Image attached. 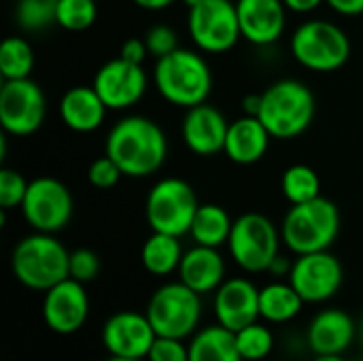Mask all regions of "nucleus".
Wrapping results in <instances>:
<instances>
[{
	"mask_svg": "<svg viewBox=\"0 0 363 361\" xmlns=\"http://www.w3.org/2000/svg\"><path fill=\"white\" fill-rule=\"evenodd\" d=\"M313 361H347L342 355H315Z\"/></svg>",
	"mask_w": 363,
	"mask_h": 361,
	"instance_id": "obj_44",
	"label": "nucleus"
},
{
	"mask_svg": "<svg viewBox=\"0 0 363 361\" xmlns=\"http://www.w3.org/2000/svg\"><path fill=\"white\" fill-rule=\"evenodd\" d=\"M19 209L32 230L55 234L70 223L74 204L70 189L62 181L38 177L28 183V191Z\"/></svg>",
	"mask_w": 363,
	"mask_h": 361,
	"instance_id": "obj_11",
	"label": "nucleus"
},
{
	"mask_svg": "<svg viewBox=\"0 0 363 361\" xmlns=\"http://www.w3.org/2000/svg\"><path fill=\"white\" fill-rule=\"evenodd\" d=\"M357 328L349 313L340 309L321 311L308 326L306 340L315 355H342L355 340Z\"/></svg>",
	"mask_w": 363,
	"mask_h": 361,
	"instance_id": "obj_20",
	"label": "nucleus"
},
{
	"mask_svg": "<svg viewBox=\"0 0 363 361\" xmlns=\"http://www.w3.org/2000/svg\"><path fill=\"white\" fill-rule=\"evenodd\" d=\"M257 117L272 138L291 140L308 130L315 117L313 91L296 79H281L262 94Z\"/></svg>",
	"mask_w": 363,
	"mask_h": 361,
	"instance_id": "obj_4",
	"label": "nucleus"
},
{
	"mask_svg": "<svg viewBox=\"0 0 363 361\" xmlns=\"http://www.w3.org/2000/svg\"><path fill=\"white\" fill-rule=\"evenodd\" d=\"M359 361H363V360H359Z\"/></svg>",
	"mask_w": 363,
	"mask_h": 361,
	"instance_id": "obj_48",
	"label": "nucleus"
},
{
	"mask_svg": "<svg viewBox=\"0 0 363 361\" xmlns=\"http://www.w3.org/2000/svg\"><path fill=\"white\" fill-rule=\"evenodd\" d=\"M291 266H294V264H289V260H287V257H283V255L279 253V255L274 257V262L270 264L268 272H272L274 277H289Z\"/></svg>",
	"mask_w": 363,
	"mask_h": 361,
	"instance_id": "obj_41",
	"label": "nucleus"
},
{
	"mask_svg": "<svg viewBox=\"0 0 363 361\" xmlns=\"http://www.w3.org/2000/svg\"><path fill=\"white\" fill-rule=\"evenodd\" d=\"M187 28L191 40L204 53H225L242 38L238 9L232 0H202L189 9Z\"/></svg>",
	"mask_w": 363,
	"mask_h": 361,
	"instance_id": "obj_10",
	"label": "nucleus"
},
{
	"mask_svg": "<svg viewBox=\"0 0 363 361\" xmlns=\"http://www.w3.org/2000/svg\"><path fill=\"white\" fill-rule=\"evenodd\" d=\"M287 11H294V13H311L315 9H319L325 0H283Z\"/></svg>",
	"mask_w": 363,
	"mask_h": 361,
	"instance_id": "obj_40",
	"label": "nucleus"
},
{
	"mask_svg": "<svg viewBox=\"0 0 363 361\" xmlns=\"http://www.w3.org/2000/svg\"><path fill=\"white\" fill-rule=\"evenodd\" d=\"M198 206L200 202L196 198L194 187L183 179L168 177L157 181L149 191L145 215L153 232L172 234L181 238L189 234Z\"/></svg>",
	"mask_w": 363,
	"mask_h": 361,
	"instance_id": "obj_7",
	"label": "nucleus"
},
{
	"mask_svg": "<svg viewBox=\"0 0 363 361\" xmlns=\"http://www.w3.org/2000/svg\"><path fill=\"white\" fill-rule=\"evenodd\" d=\"M342 264L330 251L298 255L289 272V283L308 304H319L334 298L342 287Z\"/></svg>",
	"mask_w": 363,
	"mask_h": 361,
	"instance_id": "obj_13",
	"label": "nucleus"
},
{
	"mask_svg": "<svg viewBox=\"0 0 363 361\" xmlns=\"http://www.w3.org/2000/svg\"><path fill=\"white\" fill-rule=\"evenodd\" d=\"M100 274V257L91 249H77L70 253V279L89 283Z\"/></svg>",
	"mask_w": 363,
	"mask_h": 361,
	"instance_id": "obj_35",
	"label": "nucleus"
},
{
	"mask_svg": "<svg viewBox=\"0 0 363 361\" xmlns=\"http://www.w3.org/2000/svg\"><path fill=\"white\" fill-rule=\"evenodd\" d=\"M179 281H183L200 296L217 291L225 281V260L219 249L196 245L194 249L183 253L179 266Z\"/></svg>",
	"mask_w": 363,
	"mask_h": 361,
	"instance_id": "obj_21",
	"label": "nucleus"
},
{
	"mask_svg": "<svg viewBox=\"0 0 363 361\" xmlns=\"http://www.w3.org/2000/svg\"><path fill=\"white\" fill-rule=\"evenodd\" d=\"M357 338H359V343H362L363 347V319L362 323H359V328H357Z\"/></svg>",
	"mask_w": 363,
	"mask_h": 361,
	"instance_id": "obj_46",
	"label": "nucleus"
},
{
	"mask_svg": "<svg viewBox=\"0 0 363 361\" xmlns=\"http://www.w3.org/2000/svg\"><path fill=\"white\" fill-rule=\"evenodd\" d=\"M336 13L353 17V15H362L363 13V0H325Z\"/></svg>",
	"mask_w": 363,
	"mask_h": 361,
	"instance_id": "obj_39",
	"label": "nucleus"
},
{
	"mask_svg": "<svg viewBox=\"0 0 363 361\" xmlns=\"http://www.w3.org/2000/svg\"><path fill=\"white\" fill-rule=\"evenodd\" d=\"M217 321L238 332L259 319V289L249 279H230L215 291Z\"/></svg>",
	"mask_w": 363,
	"mask_h": 361,
	"instance_id": "obj_19",
	"label": "nucleus"
},
{
	"mask_svg": "<svg viewBox=\"0 0 363 361\" xmlns=\"http://www.w3.org/2000/svg\"><path fill=\"white\" fill-rule=\"evenodd\" d=\"M281 191L291 204H302L321 196V179L306 164H294L283 172Z\"/></svg>",
	"mask_w": 363,
	"mask_h": 361,
	"instance_id": "obj_29",
	"label": "nucleus"
},
{
	"mask_svg": "<svg viewBox=\"0 0 363 361\" xmlns=\"http://www.w3.org/2000/svg\"><path fill=\"white\" fill-rule=\"evenodd\" d=\"M34 49L21 36H6L0 45V74L4 81L30 79L34 70Z\"/></svg>",
	"mask_w": 363,
	"mask_h": 361,
	"instance_id": "obj_28",
	"label": "nucleus"
},
{
	"mask_svg": "<svg viewBox=\"0 0 363 361\" xmlns=\"http://www.w3.org/2000/svg\"><path fill=\"white\" fill-rule=\"evenodd\" d=\"M189 361H242L236 334L221 323L200 330L189 343Z\"/></svg>",
	"mask_w": 363,
	"mask_h": 361,
	"instance_id": "obj_24",
	"label": "nucleus"
},
{
	"mask_svg": "<svg viewBox=\"0 0 363 361\" xmlns=\"http://www.w3.org/2000/svg\"><path fill=\"white\" fill-rule=\"evenodd\" d=\"M181 2H183V4H185L187 9H194V6H198V4H200L202 0H181Z\"/></svg>",
	"mask_w": 363,
	"mask_h": 361,
	"instance_id": "obj_45",
	"label": "nucleus"
},
{
	"mask_svg": "<svg viewBox=\"0 0 363 361\" xmlns=\"http://www.w3.org/2000/svg\"><path fill=\"white\" fill-rule=\"evenodd\" d=\"M281 230L262 213L240 215L228 240L232 260L247 272H268L270 264L279 255Z\"/></svg>",
	"mask_w": 363,
	"mask_h": 361,
	"instance_id": "obj_9",
	"label": "nucleus"
},
{
	"mask_svg": "<svg viewBox=\"0 0 363 361\" xmlns=\"http://www.w3.org/2000/svg\"><path fill=\"white\" fill-rule=\"evenodd\" d=\"M338 232L340 211L323 196L302 204H291L281 226L283 243L296 255L328 251L338 238Z\"/></svg>",
	"mask_w": 363,
	"mask_h": 361,
	"instance_id": "obj_5",
	"label": "nucleus"
},
{
	"mask_svg": "<svg viewBox=\"0 0 363 361\" xmlns=\"http://www.w3.org/2000/svg\"><path fill=\"white\" fill-rule=\"evenodd\" d=\"M147 317L157 336L185 340L196 332L202 317L200 294L183 281L166 283L151 296Z\"/></svg>",
	"mask_w": 363,
	"mask_h": 361,
	"instance_id": "obj_8",
	"label": "nucleus"
},
{
	"mask_svg": "<svg viewBox=\"0 0 363 361\" xmlns=\"http://www.w3.org/2000/svg\"><path fill=\"white\" fill-rule=\"evenodd\" d=\"M106 111L108 109L98 96V91L94 89V85L70 87L60 100V119L64 121L66 128L81 134H89L98 130L106 117Z\"/></svg>",
	"mask_w": 363,
	"mask_h": 361,
	"instance_id": "obj_23",
	"label": "nucleus"
},
{
	"mask_svg": "<svg viewBox=\"0 0 363 361\" xmlns=\"http://www.w3.org/2000/svg\"><path fill=\"white\" fill-rule=\"evenodd\" d=\"M98 17V6L94 0H57L55 23L68 32L87 30Z\"/></svg>",
	"mask_w": 363,
	"mask_h": 361,
	"instance_id": "obj_31",
	"label": "nucleus"
},
{
	"mask_svg": "<svg viewBox=\"0 0 363 361\" xmlns=\"http://www.w3.org/2000/svg\"><path fill=\"white\" fill-rule=\"evenodd\" d=\"M55 6L57 0H19L15 6V19L23 30L38 32L55 23Z\"/></svg>",
	"mask_w": 363,
	"mask_h": 361,
	"instance_id": "obj_32",
	"label": "nucleus"
},
{
	"mask_svg": "<svg viewBox=\"0 0 363 361\" xmlns=\"http://www.w3.org/2000/svg\"><path fill=\"white\" fill-rule=\"evenodd\" d=\"M147 361H189V347L181 338L155 336Z\"/></svg>",
	"mask_w": 363,
	"mask_h": 361,
	"instance_id": "obj_36",
	"label": "nucleus"
},
{
	"mask_svg": "<svg viewBox=\"0 0 363 361\" xmlns=\"http://www.w3.org/2000/svg\"><path fill=\"white\" fill-rule=\"evenodd\" d=\"M145 43H147V49L153 57H164L168 53H172L174 49H179V38H177V32L170 28V26H153L147 30V36H145Z\"/></svg>",
	"mask_w": 363,
	"mask_h": 361,
	"instance_id": "obj_37",
	"label": "nucleus"
},
{
	"mask_svg": "<svg viewBox=\"0 0 363 361\" xmlns=\"http://www.w3.org/2000/svg\"><path fill=\"white\" fill-rule=\"evenodd\" d=\"M291 53L308 70L334 72L340 70L351 55L347 32L325 19H311L298 26L291 36Z\"/></svg>",
	"mask_w": 363,
	"mask_h": 361,
	"instance_id": "obj_6",
	"label": "nucleus"
},
{
	"mask_svg": "<svg viewBox=\"0 0 363 361\" xmlns=\"http://www.w3.org/2000/svg\"><path fill=\"white\" fill-rule=\"evenodd\" d=\"M11 268L23 287L49 291L70 277V253L53 234L36 232L15 245Z\"/></svg>",
	"mask_w": 363,
	"mask_h": 361,
	"instance_id": "obj_3",
	"label": "nucleus"
},
{
	"mask_svg": "<svg viewBox=\"0 0 363 361\" xmlns=\"http://www.w3.org/2000/svg\"><path fill=\"white\" fill-rule=\"evenodd\" d=\"M153 81L166 102L185 111L206 102L213 89L208 62L200 53L181 47L157 60Z\"/></svg>",
	"mask_w": 363,
	"mask_h": 361,
	"instance_id": "obj_2",
	"label": "nucleus"
},
{
	"mask_svg": "<svg viewBox=\"0 0 363 361\" xmlns=\"http://www.w3.org/2000/svg\"><path fill=\"white\" fill-rule=\"evenodd\" d=\"M47 113L43 89L32 79L2 81L0 87V126L4 134L30 136L34 134Z\"/></svg>",
	"mask_w": 363,
	"mask_h": 361,
	"instance_id": "obj_12",
	"label": "nucleus"
},
{
	"mask_svg": "<svg viewBox=\"0 0 363 361\" xmlns=\"http://www.w3.org/2000/svg\"><path fill=\"white\" fill-rule=\"evenodd\" d=\"M143 266L153 277H168L174 270H179L183 260V249L179 243V236L153 232L140 251Z\"/></svg>",
	"mask_w": 363,
	"mask_h": 361,
	"instance_id": "obj_27",
	"label": "nucleus"
},
{
	"mask_svg": "<svg viewBox=\"0 0 363 361\" xmlns=\"http://www.w3.org/2000/svg\"><path fill=\"white\" fill-rule=\"evenodd\" d=\"M91 85L108 111H125L140 102V98L145 96L147 74L143 70V64L115 57L98 68Z\"/></svg>",
	"mask_w": 363,
	"mask_h": 361,
	"instance_id": "obj_14",
	"label": "nucleus"
},
{
	"mask_svg": "<svg viewBox=\"0 0 363 361\" xmlns=\"http://www.w3.org/2000/svg\"><path fill=\"white\" fill-rule=\"evenodd\" d=\"M306 302L291 283H270L259 289V317L268 323H287L296 319Z\"/></svg>",
	"mask_w": 363,
	"mask_h": 361,
	"instance_id": "obj_25",
	"label": "nucleus"
},
{
	"mask_svg": "<svg viewBox=\"0 0 363 361\" xmlns=\"http://www.w3.org/2000/svg\"><path fill=\"white\" fill-rule=\"evenodd\" d=\"M155 330L145 315L121 311L106 319L102 328V345L111 357H132L147 360L149 349L155 340Z\"/></svg>",
	"mask_w": 363,
	"mask_h": 361,
	"instance_id": "obj_15",
	"label": "nucleus"
},
{
	"mask_svg": "<svg viewBox=\"0 0 363 361\" xmlns=\"http://www.w3.org/2000/svg\"><path fill=\"white\" fill-rule=\"evenodd\" d=\"M236 9L240 34L251 45L266 47L283 36L287 17L283 0H238Z\"/></svg>",
	"mask_w": 363,
	"mask_h": 361,
	"instance_id": "obj_18",
	"label": "nucleus"
},
{
	"mask_svg": "<svg viewBox=\"0 0 363 361\" xmlns=\"http://www.w3.org/2000/svg\"><path fill=\"white\" fill-rule=\"evenodd\" d=\"M259 104H262V94H259V96H255V94L247 96V98H245V115H255V117H257Z\"/></svg>",
	"mask_w": 363,
	"mask_h": 361,
	"instance_id": "obj_43",
	"label": "nucleus"
},
{
	"mask_svg": "<svg viewBox=\"0 0 363 361\" xmlns=\"http://www.w3.org/2000/svg\"><path fill=\"white\" fill-rule=\"evenodd\" d=\"M89 317V296L85 291V285L66 279L45 291L43 300V319L49 330L55 334H74L85 326Z\"/></svg>",
	"mask_w": 363,
	"mask_h": 361,
	"instance_id": "obj_16",
	"label": "nucleus"
},
{
	"mask_svg": "<svg viewBox=\"0 0 363 361\" xmlns=\"http://www.w3.org/2000/svg\"><path fill=\"white\" fill-rule=\"evenodd\" d=\"M234 221L230 219L228 211L219 204H200L189 230V236L196 245L219 249L221 245H228L232 234Z\"/></svg>",
	"mask_w": 363,
	"mask_h": 361,
	"instance_id": "obj_26",
	"label": "nucleus"
},
{
	"mask_svg": "<svg viewBox=\"0 0 363 361\" xmlns=\"http://www.w3.org/2000/svg\"><path fill=\"white\" fill-rule=\"evenodd\" d=\"M123 177L121 168L115 164L113 157H108L106 153L98 160L91 162L89 170H87V179L94 187L98 189H111L119 183V179Z\"/></svg>",
	"mask_w": 363,
	"mask_h": 361,
	"instance_id": "obj_34",
	"label": "nucleus"
},
{
	"mask_svg": "<svg viewBox=\"0 0 363 361\" xmlns=\"http://www.w3.org/2000/svg\"><path fill=\"white\" fill-rule=\"evenodd\" d=\"M104 153L115 160L123 177L145 179L157 172L168 155L164 130L149 117L132 115L113 126L106 136Z\"/></svg>",
	"mask_w": 363,
	"mask_h": 361,
	"instance_id": "obj_1",
	"label": "nucleus"
},
{
	"mask_svg": "<svg viewBox=\"0 0 363 361\" xmlns=\"http://www.w3.org/2000/svg\"><path fill=\"white\" fill-rule=\"evenodd\" d=\"M132 2L140 9H147V11H162V9L172 6L177 0H132Z\"/></svg>",
	"mask_w": 363,
	"mask_h": 361,
	"instance_id": "obj_42",
	"label": "nucleus"
},
{
	"mask_svg": "<svg viewBox=\"0 0 363 361\" xmlns=\"http://www.w3.org/2000/svg\"><path fill=\"white\" fill-rule=\"evenodd\" d=\"M106 361H145V360H132V357H111Z\"/></svg>",
	"mask_w": 363,
	"mask_h": 361,
	"instance_id": "obj_47",
	"label": "nucleus"
},
{
	"mask_svg": "<svg viewBox=\"0 0 363 361\" xmlns=\"http://www.w3.org/2000/svg\"><path fill=\"white\" fill-rule=\"evenodd\" d=\"M228 128H230V123H228L225 115L219 109L202 102L198 106L187 109V113L183 117L181 134L191 153L211 157V155H217L223 151L225 138H228Z\"/></svg>",
	"mask_w": 363,
	"mask_h": 361,
	"instance_id": "obj_17",
	"label": "nucleus"
},
{
	"mask_svg": "<svg viewBox=\"0 0 363 361\" xmlns=\"http://www.w3.org/2000/svg\"><path fill=\"white\" fill-rule=\"evenodd\" d=\"M272 134L255 115H242L240 119L232 121L228 128V138L223 153L240 166H249L259 162L270 145Z\"/></svg>",
	"mask_w": 363,
	"mask_h": 361,
	"instance_id": "obj_22",
	"label": "nucleus"
},
{
	"mask_svg": "<svg viewBox=\"0 0 363 361\" xmlns=\"http://www.w3.org/2000/svg\"><path fill=\"white\" fill-rule=\"evenodd\" d=\"M236 334V345L240 351L242 361H262L266 360L274 347L272 332L262 326V323H249L242 330L234 332Z\"/></svg>",
	"mask_w": 363,
	"mask_h": 361,
	"instance_id": "obj_30",
	"label": "nucleus"
},
{
	"mask_svg": "<svg viewBox=\"0 0 363 361\" xmlns=\"http://www.w3.org/2000/svg\"><path fill=\"white\" fill-rule=\"evenodd\" d=\"M147 55H149V49H147L145 38H128L121 45V53H119V57L134 62V64H143Z\"/></svg>",
	"mask_w": 363,
	"mask_h": 361,
	"instance_id": "obj_38",
	"label": "nucleus"
},
{
	"mask_svg": "<svg viewBox=\"0 0 363 361\" xmlns=\"http://www.w3.org/2000/svg\"><path fill=\"white\" fill-rule=\"evenodd\" d=\"M28 183L17 170L13 168H2L0 170V209L2 211H11L15 206H21L26 191H28Z\"/></svg>",
	"mask_w": 363,
	"mask_h": 361,
	"instance_id": "obj_33",
	"label": "nucleus"
}]
</instances>
